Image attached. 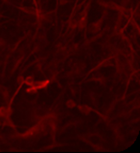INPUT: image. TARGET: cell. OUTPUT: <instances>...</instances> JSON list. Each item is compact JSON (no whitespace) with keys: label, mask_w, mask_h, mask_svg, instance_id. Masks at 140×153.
Returning <instances> with one entry per match:
<instances>
[{"label":"cell","mask_w":140,"mask_h":153,"mask_svg":"<svg viewBox=\"0 0 140 153\" xmlns=\"http://www.w3.org/2000/svg\"><path fill=\"white\" fill-rule=\"evenodd\" d=\"M77 138L80 140H82V142L89 144V146L93 147L94 150H97V151H105L106 150L105 146H104L105 140L99 133L89 132V133H86V134L79 135Z\"/></svg>","instance_id":"6da1fadb"},{"label":"cell","mask_w":140,"mask_h":153,"mask_svg":"<svg viewBox=\"0 0 140 153\" xmlns=\"http://www.w3.org/2000/svg\"><path fill=\"white\" fill-rule=\"evenodd\" d=\"M76 108H78V111L81 112L84 115H89L91 111H94V110L91 107H89L88 105H78L76 106Z\"/></svg>","instance_id":"7a4b0ae2"}]
</instances>
